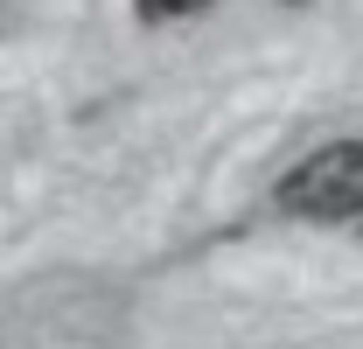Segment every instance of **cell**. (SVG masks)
<instances>
[{
  "label": "cell",
  "instance_id": "cell-1",
  "mask_svg": "<svg viewBox=\"0 0 363 349\" xmlns=\"http://www.w3.org/2000/svg\"><path fill=\"white\" fill-rule=\"evenodd\" d=\"M279 210H294V217H308V223L363 217V140L315 147L301 168L279 182Z\"/></svg>",
  "mask_w": 363,
  "mask_h": 349
},
{
  "label": "cell",
  "instance_id": "cell-2",
  "mask_svg": "<svg viewBox=\"0 0 363 349\" xmlns=\"http://www.w3.org/2000/svg\"><path fill=\"white\" fill-rule=\"evenodd\" d=\"M140 21H189V14H203L210 0H133Z\"/></svg>",
  "mask_w": 363,
  "mask_h": 349
}]
</instances>
